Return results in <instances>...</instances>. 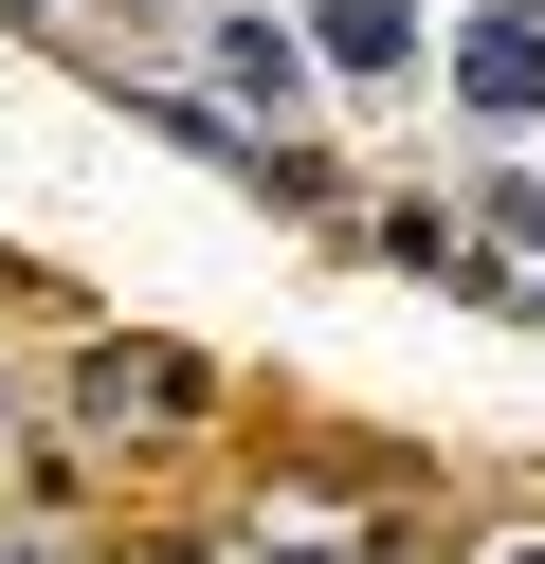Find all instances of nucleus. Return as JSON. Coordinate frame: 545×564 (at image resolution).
Masks as SVG:
<instances>
[{
    "label": "nucleus",
    "mask_w": 545,
    "mask_h": 564,
    "mask_svg": "<svg viewBox=\"0 0 545 564\" xmlns=\"http://www.w3.org/2000/svg\"><path fill=\"white\" fill-rule=\"evenodd\" d=\"M472 91H491V110H527V91H545V37H527V19H491V37H472Z\"/></svg>",
    "instance_id": "obj_1"
}]
</instances>
